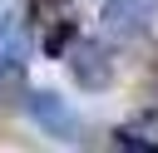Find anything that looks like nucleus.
I'll list each match as a JSON object with an SVG mask.
<instances>
[{
	"mask_svg": "<svg viewBox=\"0 0 158 153\" xmlns=\"http://www.w3.org/2000/svg\"><path fill=\"white\" fill-rule=\"evenodd\" d=\"M25 104H30L35 123H40L49 138H59V143H74V138H79V114H74L69 99H59L54 89H30Z\"/></svg>",
	"mask_w": 158,
	"mask_h": 153,
	"instance_id": "f257e3e1",
	"label": "nucleus"
},
{
	"mask_svg": "<svg viewBox=\"0 0 158 153\" xmlns=\"http://www.w3.org/2000/svg\"><path fill=\"white\" fill-rule=\"evenodd\" d=\"M69 74H74L79 89L99 94V89L114 84V59H109V49H104L99 39H79V44L69 49Z\"/></svg>",
	"mask_w": 158,
	"mask_h": 153,
	"instance_id": "f03ea898",
	"label": "nucleus"
},
{
	"mask_svg": "<svg viewBox=\"0 0 158 153\" xmlns=\"http://www.w3.org/2000/svg\"><path fill=\"white\" fill-rule=\"evenodd\" d=\"M104 30L128 39V35H143L153 20H158V0H104Z\"/></svg>",
	"mask_w": 158,
	"mask_h": 153,
	"instance_id": "7ed1b4c3",
	"label": "nucleus"
},
{
	"mask_svg": "<svg viewBox=\"0 0 158 153\" xmlns=\"http://www.w3.org/2000/svg\"><path fill=\"white\" fill-rule=\"evenodd\" d=\"M69 44H74V20H54V25L44 30V54H49V59H59Z\"/></svg>",
	"mask_w": 158,
	"mask_h": 153,
	"instance_id": "20e7f679",
	"label": "nucleus"
},
{
	"mask_svg": "<svg viewBox=\"0 0 158 153\" xmlns=\"http://www.w3.org/2000/svg\"><path fill=\"white\" fill-rule=\"evenodd\" d=\"M114 138H118V148H123V153H158V138H148V133H133V128H118Z\"/></svg>",
	"mask_w": 158,
	"mask_h": 153,
	"instance_id": "39448f33",
	"label": "nucleus"
},
{
	"mask_svg": "<svg viewBox=\"0 0 158 153\" xmlns=\"http://www.w3.org/2000/svg\"><path fill=\"white\" fill-rule=\"evenodd\" d=\"M20 89H25V69L10 64V69L0 74V104H10V94H20Z\"/></svg>",
	"mask_w": 158,
	"mask_h": 153,
	"instance_id": "423d86ee",
	"label": "nucleus"
},
{
	"mask_svg": "<svg viewBox=\"0 0 158 153\" xmlns=\"http://www.w3.org/2000/svg\"><path fill=\"white\" fill-rule=\"evenodd\" d=\"M10 64H15V59H5V44H0V74H5V69H10Z\"/></svg>",
	"mask_w": 158,
	"mask_h": 153,
	"instance_id": "0eeeda50",
	"label": "nucleus"
}]
</instances>
